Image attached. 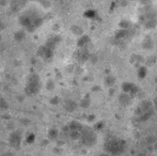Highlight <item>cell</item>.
<instances>
[{
  "label": "cell",
  "mask_w": 157,
  "mask_h": 156,
  "mask_svg": "<svg viewBox=\"0 0 157 156\" xmlns=\"http://www.w3.org/2000/svg\"><path fill=\"white\" fill-rule=\"evenodd\" d=\"M19 23L25 29H27V31H33L42 25L43 18L39 13L34 12V11H29L21 15L19 18Z\"/></svg>",
  "instance_id": "6da1fadb"
},
{
  "label": "cell",
  "mask_w": 157,
  "mask_h": 156,
  "mask_svg": "<svg viewBox=\"0 0 157 156\" xmlns=\"http://www.w3.org/2000/svg\"><path fill=\"white\" fill-rule=\"evenodd\" d=\"M105 151L111 156H120L125 152L126 142L119 138H111L105 142Z\"/></svg>",
  "instance_id": "7a4b0ae2"
},
{
  "label": "cell",
  "mask_w": 157,
  "mask_h": 156,
  "mask_svg": "<svg viewBox=\"0 0 157 156\" xmlns=\"http://www.w3.org/2000/svg\"><path fill=\"white\" fill-rule=\"evenodd\" d=\"M41 90V80L37 74H30L27 78V82H26L25 91L26 94L32 96L36 95Z\"/></svg>",
  "instance_id": "3957f363"
},
{
  "label": "cell",
  "mask_w": 157,
  "mask_h": 156,
  "mask_svg": "<svg viewBox=\"0 0 157 156\" xmlns=\"http://www.w3.org/2000/svg\"><path fill=\"white\" fill-rule=\"evenodd\" d=\"M80 139L82 143L88 146H92L96 143V136H95L94 131L92 129L88 128V127H82Z\"/></svg>",
  "instance_id": "277c9868"
},
{
  "label": "cell",
  "mask_w": 157,
  "mask_h": 156,
  "mask_svg": "<svg viewBox=\"0 0 157 156\" xmlns=\"http://www.w3.org/2000/svg\"><path fill=\"white\" fill-rule=\"evenodd\" d=\"M21 140H23V137H21V131H13V133H11L10 136H9V143L12 146H14V148H17V146H21Z\"/></svg>",
  "instance_id": "5b68a950"
},
{
  "label": "cell",
  "mask_w": 157,
  "mask_h": 156,
  "mask_svg": "<svg viewBox=\"0 0 157 156\" xmlns=\"http://www.w3.org/2000/svg\"><path fill=\"white\" fill-rule=\"evenodd\" d=\"M39 55L43 59H45V60H49V59L54 56V54H52V50L50 49V48L46 47V46H42V47L40 48V49H39Z\"/></svg>",
  "instance_id": "8992f818"
},
{
  "label": "cell",
  "mask_w": 157,
  "mask_h": 156,
  "mask_svg": "<svg viewBox=\"0 0 157 156\" xmlns=\"http://www.w3.org/2000/svg\"><path fill=\"white\" fill-rule=\"evenodd\" d=\"M77 105L75 102H73V101H66L65 104H64V108H65L66 111H70V112H72V111H74L75 109H76Z\"/></svg>",
  "instance_id": "52a82bcc"
},
{
  "label": "cell",
  "mask_w": 157,
  "mask_h": 156,
  "mask_svg": "<svg viewBox=\"0 0 157 156\" xmlns=\"http://www.w3.org/2000/svg\"><path fill=\"white\" fill-rule=\"evenodd\" d=\"M82 127L83 126L80 124V123L74 121V122H72L70 125H68V131H81Z\"/></svg>",
  "instance_id": "ba28073f"
},
{
  "label": "cell",
  "mask_w": 157,
  "mask_h": 156,
  "mask_svg": "<svg viewBox=\"0 0 157 156\" xmlns=\"http://www.w3.org/2000/svg\"><path fill=\"white\" fill-rule=\"evenodd\" d=\"M59 137V131L56 128H50L48 131V138L50 140H56Z\"/></svg>",
  "instance_id": "9c48e42d"
},
{
  "label": "cell",
  "mask_w": 157,
  "mask_h": 156,
  "mask_svg": "<svg viewBox=\"0 0 157 156\" xmlns=\"http://www.w3.org/2000/svg\"><path fill=\"white\" fill-rule=\"evenodd\" d=\"M25 36H26V33H25V31H23V30H19V31L15 32V34H14V39L18 42L23 41V40L25 39Z\"/></svg>",
  "instance_id": "30bf717a"
},
{
  "label": "cell",
  "mask_w": 157,
  "mask_h": 156,
  "mask_svg": "<svg viewBox=\"0 0 157 156\" xmlns=\"http://www.w3.org/2000/svg\"><path fill=\"white\" fill-rule=\"evenodd\" d=\"M34 140H35V135L33 133H31V134H29V135L27 136V137H26V142H27V143H33V142H34Z\"/></svg>",
  "instance_id": "8fae6325"
},
{
  "label": "cell",
  "mask_w": 157,
  "mask_h": 156,
  "mask_svg": "<svg viewBox=\"0 0 157 156\" xmlns=\"http://www.w3.org/2000/svg\"><path fill=\"white\" fill-rule=\"evenodd\" d=\"M9 107V104L6 103V100H3V98H1L0 100V108L1 109H8Z\"/></svg>",
  "instance_id": "7c38bea8"
},
{
  "label": "cell",
  "mask_w": 157,
  "mask_h": 156,
  "mask_svg": "<svg viewBox=\"0 0 157 156\" xmlns=\"http://www.w3.org/2000/svg\"><path fill=\"white\" fill-rule=\"evenodd\" d=\"M0 156H14V154H13L12 152H4V153H2Z\"/></svg>",
  "instance_id": "4fadbf2b"
},
{
  "label": "cell",
  "mask_w": 157,
  "mask_h": 156,
  "mask_svg": "<svg viewBox=\"0 0 157 156\" xmlns=\"http://www.w3.org/2000/svg\"><path fill=\"white\" fill-rule=\"evenodd\" d=\"M137 156H144V154H139V155H137Z\"/></svg>",
  "instance_id": "5bb4252c"
},
{
  "label": "cell",
  "mask_w": 157,
  "mask_h": 156,
  "mask_svg": "<svg viewBox=\"0 0 157 156\" xmlns=\"http://www.w3.org/2000/svg\"><path fill=\"white\" fill-rule=\"evenodd\" d=\"M23 156H30V155H23Z\"/></svg>",
  "instance_id": "9a60e30c"
},
{
  "label": "cell",
  "mask_w": 157,
  "mask_h": 156,
  "mask_svg": "<svg viewBox=\"0 0 157 156\" xmlns=\"http://www.w3.org/2000/svg\"><path fill=\"white\" fill-rule=\"evenodd\" d=\"M104 156H108V155H104Z\"/></svg>",
  "instance_id": "2e32d148"
}]
</instances>
